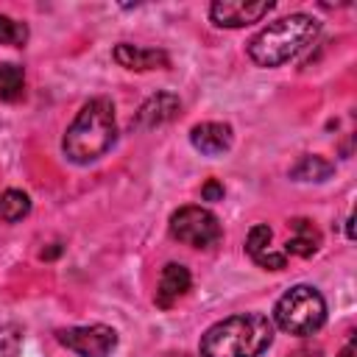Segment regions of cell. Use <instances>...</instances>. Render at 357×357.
Listing matches in <instances>:
<instances>
[{
    "label": "cell",
    "instance_id": "cell-1",
    "mask_svg": "<svg viewBox=\"0 0 357 357\" xmlns=\"http://www.w3.org/2000/svg\"><path fill=\"white\" fill-rule=\"evenodd\" d=\"M273 343V324L262 312H237L212 324L198 343L201 357H259Z\"/></svg>",
    "mask_w": 357,
    "mask_h": 357
},
{
    "label": "cell",
    "instance_id": "cell-2",
    "mask_svg": "<svg viewBox=\"0 0 357 357\" xmlns=\"http://www.w3.org/2000/svg\"><path fill=\"white\" fill-rule=\"evenodd\" d=\"M117 142V120L114 103L109 98H92L81 106L73 123L64 131L61 151L75 165H89L112 151Z\"/></svg>",
    "mask_w": 357,
    "mask_h": 357
},
{
    "label": "cell",
    "instance_id": "cell-3",
    "mask_svg": "<svg viewBox=\"0 0 357 357\" xmlns=\"http://www.w3.org/2000/svg\"><path fill=\"white\" fill-rule=\"evenodd\" d=\"M321 31V22L310 14H290L268 22L257 36L248 42V59L257 67H279L298 56L307 45L315 42Z\"/></svg>",
    "mask_w": 357,
    "mask_h": 357
},
{
    "label": "cell",
    "instance_id": "cell-4",
    "mask_svg": "<svg viewBox=\"0 0 357 357\" xmlns=\"http://www.w3.org/2000/svg\"><path fill=\"white\" fill-rule=\"evenodd\" d=\"M326 321V301L312 284H293L273 304V326L287 335L307 337L315 335Z\"/></svg>",
    "mask_w": 357,
    "mask_h": 357
},
{
    "label": "cell",
    "instance_id": "cell-5",
    "mask_svg": "<svg viewBox=\"0 0 357 357\" xmlns=\"http://www.w3.org/2000/svg\"><path fill=\"white\" fill-rule=\"evenodd\" d=\"M170 237L184 243V245H192V248H212L220 237H223V229H220V220L215 212L204 209V206H181L170 215Z\"/></svg>",
    "mask_w": 357,
    "mask_h": 357
},
{
    "label": "cell",
    "instance_id": "cell-6",
    "mask_svg": "<svg viewBox=\"0 0 357 357\" xmlns=\"http://www.w3.org/2000/svg\"><path fill=\"white\" fill-rule=\"evenodd\" d=\"M56 340L75 351L78 357H109L117 349V332L106 324H89V326H67L56 332Z\"/></svg>",
    "mask_w": 357,
    "mask_h": 357
},
{
    "label": "cell",
    "instance_id": "cell-7",
    "mask_svg": "<svg viewBox=\"0 0 357 357\" xmlns=\"http://www.w3.org/2000/svg\"><path fill=\"white\" fill-rule=\"evenodd\" d=\"M268 11H273V0H215L209 6V20L218 28H245L259 22Z\"/></svg>",
    "mask_w": 357,
    "mask_h": 357
},
{
    "label": "cell",
    "instance_id": "cell-8",
    "mask_svg": "<svg viewBox=\"0 0 357 357\" xmlns=\"http://www.w3.org/2000/svg\"><path fill=\"white\" fill-rule=\"evenodd\" d=\"M178 112H181L178 95H173V92H156V95H151V98L137 109L131 126L139 128V131H151V128H159V126L170 123Z\"/></svg>",
    "mask_w": 357,
    "mask_h": 357
},
{
    "label": "cell",
    "instance_id": "cell-9",
    "mask_svg": "<svg viewBox=\"0 0 357 357\" xmlns=\"http://www.w3.org/2000/svg\"><path fill=\"white\" fill-rule=\"evenodd\" d=\"M112 59L120 67L137 70V73H145V70H167L170 67V56L165 50H159V47H139V45H131V42L114 45Z\"/></svg>",
    "mask_w": 357,
    "mask_h": 357
},
{
    "label": "cell",
    "instance_id": "cell-10",
    "mask_svg": "<svg viewBox=\"0 0 357 357\" xmlns=\"http://www.w3.org/2000/svg\"><path fill=\"white\" fill-rule=\"evenodd\" d=\"M231 142H234V134H231L229 123L206 120V123H195L190 128V145L195 151H201L204 156H220L231 148Z\"/></svg>",
    "mask_w": 357,
    "mask_h": 357
},
{
    "label": "cell",
    "instance_id": "cell-11",
    "mask_svg": "<svg viewBox=\"0 0 357 357\" xmlns=\"http://www.w3.org/2000/svg\"><path fill=\"white\" fill-rule=\"evenodd\" d=\"M190 284H192L190 271H187L181 262H167V265L162 268V273H159V284H156V296H153L156 307L170 310L178 298L187 296Z\"/></svg>",
    "mask_w": 357,
    "mask_h": 357
},
{
    "label": "cell",
    "instance_id": "cell-12",
    "mask_svg": "<svg viewBox=\"0 0 357 357\" xmlns=\"http://www.w3.org/2000/svg\"><path fill=\"white\" fill-rule=\"evenodd\" d=\"M290 229L296 231L287 243H284V257L287 254H293V257H312L318 248H321V231L310 223V220H304V218H293L290 220Z\"/></svg>",
    "mask_w": 357,
    "mask_h": 357
},
{
    "label": "cell",
    "instance_id": "cell-13",
    "mask_svg": "<svg viewBox=\"0 0 357 357\" xmlns=\"http://www.w3.org/2000/svg\"><path fill=\"white\" fill-rule=\"evenodd\" d=\"M332 173H335V165L318 153H304L290 167V178H296V181H326Z\"/></svg>",
    "mask_w": 357,
    "mask_h": 357
},
{
    "label": "cell",
    "instance_id": "cell-14",
    "mask_svg": "<svg viewBox=\"0 0 357 357\" xmlns=\"http://www.w3.org/2000/svg\"><path fill=\"white\" fill-rule=\"evenodd\" d=\"M22 92H25V73H22V67L14 64V61L0 64V100L14 103V100L22 98Z\"/></svg>",
    "mask_w": 357,
    "mask_h": 357
},
{
    "label": "cell",
    "instance_id": "cell-15",
    "mask_svg": "<svg viewBox=\"0 0 357 357\" xmlns=\"http://www.w3.org/2000/svg\"><path fill=\"white\" fill-rule=\"evenodd\" d=\"M31 212V198L22 190H6L0 192V220L17 223Z\"/></svg>",
    "mask_w": 357,
    "mask_h": 357
},
{
    "label": "cell",
    "instance_id": "cell-16",
    "mask_svg": "<svg viewBox=\"0 0 357 357\" xmlns=\"http://www.w3.org/2000/svg\"><path fill=\"white\" fill-rule=\"evenodd\" d=\"M25 42H28V25L8 14H0V45L22 47Z\"/></svg>",
    "mask_w": 357,
    "mask_h": 357
},
{
    "label": "cell",
    "instance_id": "cell-17",
    "mask_svg": "<svg viewBox=\"0 0 357 357\" xmlns=\"http://www.w3.org/2000/svg\"><path fill=\"white\" fill-rule=\"evenodd\" d=\"M271 240H273V231H271L268 223L251 226V231H248V237H245V251H248V257L257 259V257L268 254V251H271Z\"/></svg>",
    "mask_w": 357,
    "mask_h": 357
},
{
    "label": "cell",
    "instance_id": "cell-18",
    "mask_svg": "<svg viewBox=\"0 0 357 357\" xmlns=\"http://www.w3.org/2000/svg\"><path fill=\"white\" fill-rule=\"evenodd\" d=\"M22 354V329L17 324L0 326V357H20Z\"/></svg>",
    "mask_w": 357,
    "mask_h": 357
},
{
    "label": "cell",
    "instance_id": "cell-19",
    "mask_svg": "<svg viewBox=\"0 0 357 357\" xmlns=\"http://www.w3.org/2000/svg\"><path fill=\"white\" fill-rule=\"evenodd\" d=\"M254 262H257L259 268H268V271H282V268L287 265V257H284V254H276V251H268V254L257 257Z\"/></svg>",
    "mask_w": 357,
    "mask_h": 357
},
{
    "label": "cell",
    "instance_id": "cell-20",
    "mask_svg": "<svg viewBox=\"0 0 357 357\" xmlns=\"http://www.w3.org/2000/svg\"><path fill=\"white\" fill-rule=\"evenodd\" d=\"M201 198L204 201H223V184L218 178H209L204 187H201Z\"/></svg>",
    "mask_w": 357,
    "mask_h": 357
},
{
    "label": "cell",
    "instance_id": "cell-21",
    "mask_svg": "<svg viewBox=\"0 0 357 357\" xmlns=\"http://www.w3.org/2000/svg\"><path fill=\"white\" fill-rule=\"evenodd\" d=\"M337 357H354V340H349L343 349H340V354Z\"/></svg>",
    "mask_w": 357,
    "mask_h": 357
}]
</instances>
